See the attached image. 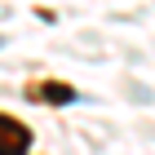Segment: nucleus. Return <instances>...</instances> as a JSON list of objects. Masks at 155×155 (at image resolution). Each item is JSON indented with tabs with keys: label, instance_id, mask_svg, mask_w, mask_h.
Returning <instances> with one entry per match:
<instances>
[{
	"label": "nucleus",
	"instance_id": "1",
	"mask_svg": "<svg viewBox=\"0 0 155 155\" xmlns=\"http://www.w3.org/2000/svg\"><path fill=\"white\" fill-rule=\"evenodd\" d=\"M31 151V129L13 115H0V155H27Z\"/></svg>",
	"mask_w": 155,
	"mask_h": 155
},
{
	"label": "nucleus",
	"instance_id": "2",
	"mask_svg": "<svg viewBox=\"0 0 155 155\" xmlns=\"http://www.w3.org/2000/svg\"><path fill=\"white\" fill-rule=\"evenodd\" d=\"M40 97L45 102H75V89L62 80H49V84H40Z\"/></svg>",
	"mask_w": 155,
	"mask_h": 155
}]
</instances>
